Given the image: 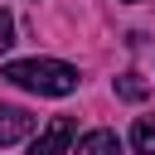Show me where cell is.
<instances>
[{"mask_svg": "<svg viewBox=\"0 0 155 155\" xmlns=\"http://www.w3.org/2000/svg\"><path fill=\"white\" fill-rule=\"evenodd\" d=\"M5 82L24 87V92H39V97H68L78 87V68L58 63V58H19V63L5 68Z\"/></svg>", "mask_w": 155, "mask_h": 155, "instance_id": "obj_1", "label": "cell"}, {"mask_svg": "<svg viewBox=\"0 0 155 155\" xmlns=\"http://www.w3.org/2000/svg\"><path fill=\"white\" fill-rule=\"evenodd\" d=\"M68 145H73V116H53V121L34 136L29 155H68Z\"/></svg>", "mask_w": 155, "mask_h": 155, "instance_id": "obj_2", "label": "cell"}, {"mask_svg": "<svg viewBox=\"0 0 155 155\" xmlns=\"http://www.w3.org/2000/svg\"><path fill=\"white\" fill-rule=\"evenodd\" d=\"M29 131H34V116H29V111H19V107H0V145L19 140V136H29Z\"/></svg>", "mask_w": 155, "mask_h": 155, "instance_id": "obj_3", "label": "cell"}, {"mask_svg": "<svg viewBox=\"0 0 155 155\" xmlns=\"http://www.w3.org/2000/svg\"><path fill=\"white\" fill-rule=\"evenodd\" d=\"M78 155H121V140L111 131H87L78 140Z\"/></svg>", "mask_w": 155, "mask_h": 155, "instance_id": "obj_4", "label": "cell"}, {"mask_svg": "<svg viewBox=\"0 0 155 155\" xmlns=\"http://www.w3.org/2000/svg\"><path fill=\"white\" fill-rule=\"evenodd\" d=\"M131 145H136V155H155V116H140L131 126Z\"/></svg>", "mask_w": 155, "mask_h": 155, "instance_id": "obj_5", "label": "cell"}, {"mask_svg": "<svg viewBox=\"0 0 155 155\" xmlns=\"http://www.w3.org/2000/svg\"><path fill=\"white\" fill-rule=\"evenodd\" d=\"M145 92H150V87H145L140 73H121V78H116V97H126V102H145Z\"/></svg>", "mask_w": 155, "mask_h": 155, "instance_id": "obj_6", "label": "cell"}, {"mask_svg": "<svg viewBox=\"0 0 155 155\" xmlns=\"http://www.w3.org/2000/svg\"><path fill=\"white\" fill-rule=\"evenodd\" d=\"M10 44H15V19H10L5 10H0V53H5Z\"/></svg>", "mask_w": 155, "mask_h": 155, "instance_id": "obj_7", "label": "cell"}]
</instances>
